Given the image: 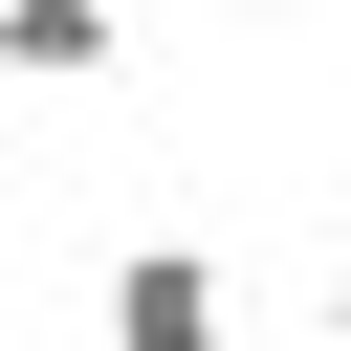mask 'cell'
<instances>
[{"mask_svg":"<svg viewBox=\"0 0 351 351\" xmlns=\"http://www.w3.org/2000/svg\"><path fill=\"white\" fill-rule=\"evenodd\" d=\"M110 351H241L219 263H197V241H110Z\"/></svg>","mask_w":351,"mask_h":351,"instance_id":"1","label":"cell"},{"mask_svg":"<svg viewBox=\"0 0 351 351\" xmlns=\"http://www.w3.org/2000/svg\"><path fill=\"white\" fill-rule=\"evenodd\" d=\"M329 351H351V285H329Z\"/></svg>","mask_w":351,"mask_h":351,"instance_id":"3","label":"cell"},{"mask_svg":"<svg viewBox=\"0 0 351 351\" xmlns=\"http://www.w3.org/2000/svg\"><path fill=\"white\" fill-rule=\"evenodd\" d=\"M0 66L22 88H88V66H132V0H0Z\"/></svg>","mask_w":351,"mask_h":351,"instance_id":"2","label":"cell"},{"mask_svg":"<svg viewBox=\"0 0 351 351\" xmlns=\"http://www.w3.org/2000/svg\"><path fill=\"white\" fill-rule=\"evenodd\" d=\"M241 22H285V0H241Z\"/></svg>","mask_w":351,"mask_h":351,"instance_id":"4","label":"cell"}]
</instances>
